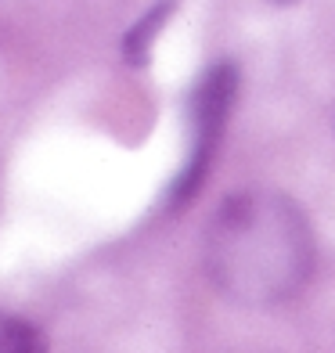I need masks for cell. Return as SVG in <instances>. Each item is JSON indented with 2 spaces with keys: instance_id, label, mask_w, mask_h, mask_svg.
<instances>
[{
  "instance_id": "cell-1",
  "label": "cell",
  "mask_w": 335,
  "mask_h": 353,
  "mask_svg": "<svg viewBox=\"0 0 335 353\" xmlns=\"http://www.w3.org/2000/svg\"><path fill=\"white\" fill-rule=\"evenodd\" d=\"M205 267L220 292L242 307L289 299L314 267L307 216L274 191L231 195L210 220Z\"/></svg>"
},
{
  "instance_id": "cell-2",
  "label": "cell",
  "mask_w": 335,
  "mask_h": 353,
  "mask_svg": "<svg viewBox=\"0 0 335 353\" xmlns=\"http://www.w3.org/2000/svg\"><path fill=\"white\" fill-rule=\"evenodd\" d=\"M238 94V69L234 65H213L205 69V76L199 79L195 94H191V123H195V148H191V159L184 173L177 176V184L170 191V205H187L195 199V191L202 188L205 173L213 166L216 144L223 137V126H227L231 105Z\"/></svg>"
},
{
  "instance_id": "cell-3",
  "label": "cell",
  "mask_w": 335,
  "mask_h": 353,
  "mask_svg": "<svg viewBox=\"0 0 335 353\" xmlns=\"http://www.w3.org/2000/svg\"><path fill=\"white\" fill-rule=\"evenodd\" d=\"M173 8H177V0H159L155 8L145 11V19H141L134 29H126L123 37V58L130 61V65H148V54H152V43L159 37V29L166 26V19L173 14Z\"/></svg>"
},
{
  "instance_id": "cell-4",
  "label": "cell",
  "mask_w": 335,
  "mask_h": 353,
  "mask_svg": "<svg viewBox=\"0 0 335 353\" xmlns=\"http://www.w3.org/2000/svg\"><path fill=\"white\" fill-rule=\"evenodd\" d=\"M0 353H47V343L29 321L11 317L0 325Z\"/></svg>"
},
{
  "instance_id": "cell-5",
  "label": "cell",
  "mask_w": 335,
  "mask_h": 353,
  "mask_svg": "<svg viewBox=\"0 0 335 353\" xmlns=\"http://www.w3.org/2000/svg\"><path fill=\"white\" fill-rule=\"evenodd\" d=\"M274 4H292V0H274Z\"/></svg>"
}]
</instances>
